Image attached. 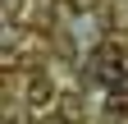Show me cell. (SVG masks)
Returning <instances> with one entry per match:
<instances>
[]
</instances>
